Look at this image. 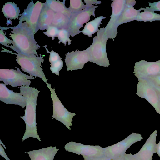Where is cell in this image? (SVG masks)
Returning <instances> with one entry per match:
<instances>
[{
	"label": "cell",
	"mask_w": 160,
	"mask_h": 160,
	"mask_svg": "<svg viewBox=\"0 0 160 160\" xmlns=\"http://www.w3.org/2000/svg\"><path fill=\"white\" fill-rule=\"evenodd\" d=\"M64 147L66 151L83 156L98 157L104 155V148L99 145H85L70 141L68 142Z\"/></svg>",
	"instance_id": "12"
},
{
	"label": "cell",
	"mask_w": 160,
	"mask_h": 160,
	"mask_svg": "<svg viewBox=\"0 0 160 160\" xmlns=\"http://www.w3.org/2000/svg\"><path fill=\"white\" fill-rule=\"evenodd\" d=\"M65 0L63 2L59 0H47L45 2L49 8L55 13H61L68 16L70 18L72 15L69 8L65 6Z\"/></svg>",
	"instance_id": "20"
},
{
	"label": "cell",
	"mask_w": 160,
	"mask_h": 160,
	"mask_svg": "<svg viewBox=\"0 0 160 160\" xmlns=\"http://www.w3.org/2000/svg\"><path fill=\"white\" fill-rule=\"evenodd\" d=\"M15 67L17 70L0 69V81H3L6 85H9L13 87L22 86L29 87L31 82L28 79H34L35 78L26 75L19 68Z\"/></svg>",
	"instance_id": "7"
},
{
	"label": "cell",
	"mask_w": 160,
	"mask_h": 160,
	"mask_svg": "<svg viewBox=\"0 0 160 160\" xmlns=\"http://www.w3.org/2000/svg\"><path fill=\"white\" fill-rule=\"evenodd\" d=\"M156 153L160 157V140L157 145Z\"/></svg>",
	"instance_id": "37"
},
{
	"label": "cell",
	"mask_w": 160,
	"mask_h": 160,
	"mask_svg": "<svg viewBox=\"0 0 160 160\" xmlns=\"http://www.w3.org/2000/svg\"><path fill=\"white\" fill-rule=\"evenodd\" d=\"M59 149L52 146L25 152L28 154L31 160H53Z\"/></svg>",
	"instance_id": "18"
},
{
	"label": "cell",
	"mask_w": 160,
	"mask_h": 160,
	"mask_svg": "<svg viewBox=\"0 0 160 160\" xmlns=\"http://www.w3.org/2000/svg\"><path fill=\"white\" fill-rule=\"evenodd\" d=\"M47 45H46L43 47H44L47 51V53H48L50 54L49 58V61L51 63L55 62L59 60L62 59V58L59 56V54L56 52L53 51L52 48L51 52H49L47 48Z\"/></svg>",
	"instance_id": "30"
},
{
	"label": "cell",
	"mask_w": 160,
	"mask_h": 160,
	"mask_svg": "<svg viewBox=\"0 0 160 160\" xmlns=\"http://www.w3.org/2000/svg\"><path fill=\"white\" fill-rule=\"evenodd\" d=\"M106 18L105 17L101 16L86 23L82 32L89 37H91L99 30L98 28L100 24H102L101 21Z\"/></svg>",
	"instance_id": "22"
},
{
	"label": "cell",
	"mask_w": 160,
	"mask_h": 160,
	"mask_svg": "<svg viewBox=\"0 0 160 160\" xmlns=\"http://www.w3.org/2000/svg\"><path fill=\"white\" fill-rule=\"evenodd\" d=\"M125 160H139L134 155L131 153H125L124 154Z\"/></svg>",
	"instance_id": "35"
},
{
	"label": "cell",
	"mask_w": 160,
	"mask_h": 160,
	"mask_svg": "<svg viewBox=\"0 0 160 160\" xmlns=\"http://www.w3.org/2000/svg\"><path fill=\"white\" fill-rule=\"evenodd\" d=\"M98 7L93 5L78 12L72 14L67 29L72 37L82 32L80 29L83 27L84 23L89 21L91 15L95 17V8Z\"/></svg>",
	"instance_id": "8"
},
{
	"label": "cell",
	"mask_w": 160,
	"mask_h": 160,
	"mask_svg": "<svg viewBox=\"0 0 160 160\" xmlns=\"http://www.w3.org/2000/svg\"><path fill=\"white\" fill-rule=\"evenodd\" d=\"M136 94L145 99L160 116V98L152 85L145 79L138 81Z\"/></svg>",
	"instance_id": "9"
},
{
	"label": "cell",
	"mask_w": 160,
	"mask_h": 160,
	"mask_svg": "<svg viewBox=\"0 0 160 160\" xmlns=\"http://www.w3.org/2000/svg\"><path fill=\"white\" fill-rule=\"evenodd\" d=\"M143 139L141 134L132 132L122 141L116 144L104 148V156L109 159H112L122 156L134 143Z\"/></svg>",
	"instance_id": "6"
},
{
	"label": "cell",
	"mask_w": 160,
	"mask_h": 160,
	"mask_svg": "<svg viewBox=\"0 0 160 160\" xmlns=\"http://www.w3.org/2000/svg\"><path fill=\"white\" fill-rule=\"evenodd\" d=\"M9 28L12 30L11 31L12 34H10L12 39L13 46L10 47L11 49L18 54L39 57L36 50L40 46L35 40L33 30L26 22L19 23L16 26Z\"/></svg>",
	"instance_id": "1"
},
{
	"label": "cell",
	"mask_w": 160,
	"mask_h": 160,
	"mask_svg": "<svg viewBox=\"0 0 160 160\" xmlns=\"http://www.w3.org/2000/svg\"><path fill=\"white\" fill-rule=\"evenodd\" d=\"M86 7L81 0H70L69 8L72 14L80 12Z\"/></svg>",
	"instance_id": "25"
},
{
	"label": "cell",
	"mask_w": 160,
	"mask_h": 160,
	"mask_svg": "<svg viewBox=\"0 0 160 160\" xmlns=\"http://www.w3.org/2000/svg\"><path fill=\"white\" fill-rule=\"evenodd\" d=\"M157 135V131L156 130L151 134L140 150L134 154L137 158L139 160L152 159L153 154L156 153Z\"/></svg>",
	"instance_id": "16"
},
{
	"label": "cell",
	"mask_w": 160,
	"mask_h": 160,
	"mask_svg": "<svg viewBox=\"0 0 160 160\" xmlns=\"http://www.w3.org/2000/svg\"><path fill=\"white\" fill-rule=\"evenodd\" d=\"M0 100L6 104L17 105L25 107L27 98L20 93L14 92L8 89L6 85L0 83Z\"/></svg>",
	"instance_id": "15"
},
{
	"label": "cell",
	"mask_w": 160,
	"mask_h": 160,
	"mask_svg": "<svg viewBox=\"0 0 160 160\" xmlns=\"http://www.w3.org/2000/svg\"><path fill=\"white\" fill-rule=\"evenodd\" d=\"M85 160H109L110 159L108 158L104 155L98 157H89L86 156H83Z\"/></svg>",
	"instance_id": "34"
},
{
	"label": "cell",
	"mask_w": 160,
	"mask_h": 160,
	"mask_svg": "<svg viewBox=\"0 0 160 160\" xmlns=\"http://www.w3.org/2000/svg\"><path fill=\"white\" fill-rule=\"evenodd\" d=\"M154 89L158 93L160 98V87L154 86L152 85Z\"/></svg>",
	"instance_id": "39"
},
{
	"label": "cell",
	"mask_w": 160,
	"mask_h": 160,
	"mask_svg": "<svg viewBox=\"0 0 160 160\" xmlns=\"http://www.w3.org/2000/svg\"><path fill=\"white\" fill-rule=\"evenodd\" d=\"M47 87L51 91V98L52 101L53 113L52 116L53 119L60 121L69 130L71 129L72 121L73 117L76 115L75 113L68 111L62 104L55 92V88L52 89L51 85L47 83Z\"/></svg>",
	"instance_id": "5"
},
{
	"label": "cell",
	"mask_w": 160,
	"mask_h": 160,
	"mask_svg": "<svg viewBox=\"0 0 160 160\" xmlns=\"http://www.w3.org/2000/svg\"><path fill=\"white\" fill-rule=\"evenodd\" d=\"M0 43L8 48H10V46L8 44L12 43V40H10L5 36L2 27H0Z\"/></svg>",
	"instance_id": "29"
},
{
	"label": "cell",
	"mask_w": 160,
	"mask_h": 160,
	"mask_svg": "<svg viewBox=\"0 0 160 160\" xmlns=\"http://www.w3.org/2000/svg\"><path fill=\"white\" fill-rule=\"evenodd\" d=\"M18 88L20 89L21 94L27 98L25 115L20 116L26 124L25 131L22 141L31 137L37 138L41 141L37 131L36 118L37 101L39 91L35 87L22 86Z\"/></svg>",
	"instance_id": "2"
},
{
	"label": "cell",
	"mask_w": 160,
	"mask_h": 160,
	"mask_svg": "<svg viewBox=\"0 0 160 160\" xmlns=\"http://www.w3.org/2000/svg\"><path fill=\"white\" fill-rule=\"evenodd\" d=\"M0 145H2V146L4 147V148H5V149H6V148L5 146V145H4V144L2 143V142L1 140H0Z\"/></svg>",
	"instance_id": "40"
},
{
	"label": "cell",
	"mask_w": 160,
	"mask_h": 160,
	"mask_svg": "<svg viewBox=\"0 0 160 160\" xmlns=\"http://www.w3.org/2000/svg\"><path fill=\"white\" fill-rule=\"evenodd\" d=\"M59 31V29L57 27L51 25L47 30V31L43 33L48 37H51L52 40H53L55 37H57Z\"/></svg>",
	"instance_id": "28"
},
{
	"label": "cell",
	"mask_w": 160,
	"mask_h": 160,
	"mask_svg": "<svg viewBox=\"0 0 160 160\" xmlns=\"http://www.w3.org/2000/svg\"><path fill=\"white\" fill-rule=\"evenodd\" d=\"M70 36L69 33L67 29H59V32L57 36L59 40L58 43L60 44L61 42H62L64 44L65 46L68 42V44L70 45L72 40L70 39Z\"/></svg>",
	"instance_id": "26"
},
{
	"label": "cell",
	"mask_w": 160,
	"mask_h": 160,
	"mask_svg": "<svg viewBox=\"0 0 160 160\" xmlns=\"http://www.w3.org/2000/svg\"><path fill=\"white\" fill-rule=\"evenodd\" d=\"M2 48L4 50L1 51V52H8L17 55L16 61L23 71L28 73L31 76L40 78L44 82L47 83L48 79L46 78L43 69L41 68L42 67L41 63L44 61L43 58L45 56V55L42 56L40 54L39 57H37L35 55L27 56L13 53L12 51L6 50L2 47Z\"/></svg>",
	"instance_id": "4"
},
{
	"label": "cell",
	"mask_w": 160,
	"mask_h": 160,
	"mask_svg": "<svg viewBox=\"0 0 160 160\" xmlns=\"http://www.w3.org/2000/svg\"><path fill=\"white\" fill-rule=\"evenodd\" d=\"M55 14L45 2L43 3L39 19V30L43 31L48 29L52 24Z\"/></svg>",
	"instance_id": "19"
},
{
	"label": "cell",
	"mask_w": 160,
	"mask_h": 160,
	"mask_svg": "<svg viewBox=\"0 0 160 160\" xmlns=\"http://www.w3.org/2000/svg\"><path fill=\"white\" fill-rule=\"evenodd\" d=\"M63 65V61L62 59H60L55 62L51 63L50 69L53 73L59 76V72L62 69Z\"/></svg>",
	"instance_id": "27"
},
{
	"label": "cell",
	"mask_w": 160,
	"mask_h": 160,
	"mask_svg": "<svg viewBox=\"0 0 160 160\" xmlns=\"http://www.w3.org/2000/svg\"><path fill=\"white\" fill-rule=\"evenodd\" d=\"M135 4L134 0H126L125 8L119 19L118 26L135 20L138 13L142 10V8L138 10L135 9L133 6Z\"/></svg>",
	"instance_id": "17"
},
{
	"label": "cell",
	"mask_w": 160,
	"mask_h": 160,
	"mask_svg": "<svg viewBox=\"0 0 160 160\" xmlns=\"http://www.w3.org/2000/svg\"><path fill=\"white\" fill-rule=\"evenodd\" d=\"M7 19H18L20 10L16 4L14 2L6 3L3 6L2 11Z\"/></svg>",
	"instance_id": "21"
},
{
	"label": "cell",
	"mask_w": 160,
	"mask_h": 160,
	"mask_svg": "<svg viewBox=\"0 0 160 160\" xmlns=\"http://www.w3.org/2000/svg\"><path fill=\"white\" fill-rule=\"evenodd\" d=\"M134 75L138 81L146 78L160 75V60L149 62L142 60L135 63Z\"/></svg>",
	"instance_id": "13"
},
{
	"label": "cell",
	"mask_w": 160,
	"mask_h": 160,
	"mask_svg": "<svg viewBox=\"0 0 160 160\" xmlns=\"http://www.w3.org/2000/svg\"><path fill=\"white\" fill-rule=\"evenodd\" d=\"M70 18L61 13H55L53 20L51 25L54 26L59 29H67L68 25Z\"/></svg>",
	"instance_id": "23"
},
{
	"label": "cell",
	"mask_w": 160,
	"mask_h": 160,
	"mask_svg": "<svg viewBox=\"0 0 160 160\" xmlns=\"http://www.w3.org/2000/svg\"><path fill=\"white\" fill-rule=\"evenodd\" d=\"M124 154L113 159H110L109 160H125L124 157Z\"/></svg>",
	"instance_id": "38"
},
{
	"label": "cell",
	"mask_w": 160,
	"mask_h": 160,
	"mask_svg": "<svg viewBox=\"0 0 160 160\" xmlns=\"http://www.w3.org/2000/svg\"><path fill=\"white\" fill-rule=\"evenodd\" d=\"M150 7H146V8H142V10L154 12L155 11H160V1L153 3H148Z\"/></svg>",
	"instance_id": "31"
},
{
	"label": "cell",
	"mask_w": 160,
	"mask_h": 160,
	"mask_svg": "<svg viewBox=\"0 0 160 160\" xmlns=\"http://www.w3.org/2000/svg\"><path fill=\"white\" fill-rule=\"evenodd\" d=\"M43 5V3L39 1L34 3L32 0L18 19L19 23L22 22L23 21H25L33 30L34 34L39 30V19Z\"/></svg>",
	"instance_id": "11"
},
{
	"label": "cell",
	"mask_w": 160,
	"mask_h": 160,
	"mask_svg": "<svg viewBox=\"0 0 160 160\" xmlns=\"http://www.w3.org/2000/svg\"><path fill=\"white\" fill-rule=\"evenodd\" d=\"M0 155L6 160H10L7 155L3 146L1 145H0Z\"/></svg>",
	"instance_id": "36"
},
{
	"label": "cell",
	"mask_w": 160,
	"mask_h": 160,
	"mask_svg": "<svg viewBox=\"0 0 160 160\" xmlns=\"http://www.w3.org/2000/svg\"><path fill=\"white\" fill-rule=\"evenodd\" d=\"M84 1L86 4V7H89L93 5V4H98L101 3V1L96 0H84Z\"/></svg>",
	"instance_id": "33"
},
{
	"label": "cell",
	"mask_w": 160,
	"mask_h": 160,
	"mask_svg": "<svg viewBox=\"0 0 160 160\" xmlns=\"http://www.w3.org/2000/svg\"><path fill=\"white\" fill-rule=\"evenodd\" d=\"M65 56V62L67 66V71L82 69L85 63L90 61L89 54L86 49L82 51L77 49L71 52H68Z\"/></svg>",
	"instance_id": "14"
},
{
	"label": "cell",
	"mask_w": 160,
	"mask_h": 160,
	"mask_svg": "<svg viewBox=\"0 0 160 160\" xmlns=\"http://www.w3.org/2000/svg\"><path fill=\"white\" fill-rule=\"evenodd\" d=\"M135 20L144 22L160 21V14L155 13L154 12L145 11L138 13Z\"/></svg>",
	"instance_id": "24"
},
{
	"label": "cell",
	"mask_w": 160,
	"mask_h": 160,
	"mask_svg": "<svg viewBox=\"0 0 160 160\" xmlns=\"http://www.w3.org/2000/svg\"><path fill=\"white\" fill-rule=\"evenodd\" d=\"M104 28L98 31L97 36L93 39L92 44L86 49L90 57V62L100 66L108 67L110 65L106 51L107 42L108 39Z\"/></svg>",
	"instance_id": "3"
},
{
	"label": "cell",
	"mask_w": 160,
	"mask_h": 160,
	"mask_svg": "<svg viewBox=\"0 0 160 160\" xmlns=\"http://www.w3.org/2000/svg\"><path fill=\"white\" fill-rule=\"evenodd\" d=\"M145 79L148 80L153 85L160 87V75L148 77Z\"/></svg>",
	"instance_id": "32"
},
{
	"label": "cell",
	"mask_w": 160,
	"mask_h": 160,
	"mask_svg": "<svg viewBox=\"0 0 160 160\" xmlns=\"http://www.w3.org/2000/svg\"><path fill=\"white\" fill-rule=\"evenodd\" d=\"M126 0H112V13L110 20L104 29L108 39H112L113 41L114 40L118 34L119 19L125 8Z\"/></svg>",
	"instance_id": "10"
}]
</instances>
